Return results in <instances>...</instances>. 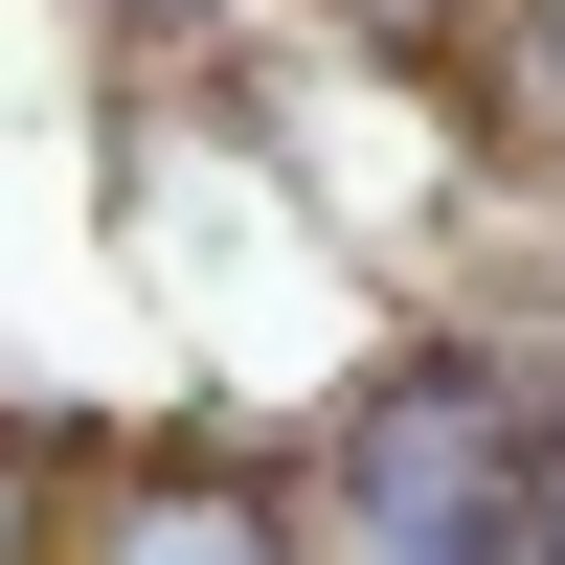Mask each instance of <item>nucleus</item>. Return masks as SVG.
I'll list each match as a JSON object with an SVG mask.
<instances>
[{
	"label": "nucleus",
	"mask_w": 565,
	"mask_h": 565,
	"mask_svg": "<svg viewBox=\"0 0 565 565\" xmlns=\"http://www.w3.org/2000/svg\"><path fill=\"white\" fill-rule=\"evenodd\" d=\"M317 521L340 543H543V476L498 430V385H385L340 430V476H317Z\"/></svg>",
	"instance_id": "f257e3e1"
},
{
	"label": "nucleus",
	"mask_w": 565,
	"mask_h": 565,
	"mask_svg": "<svg viewBox=\"0 0 565 565\" xmlns=\"http://www.w3.org/2000/svg\"><path fill=\"white\" fill-rule=\"evenodd\" d=\"M521 23H543V68H565V0H521Z\"/></svg>",
	"instance_id": "f03ea898"
}]
</instances>
